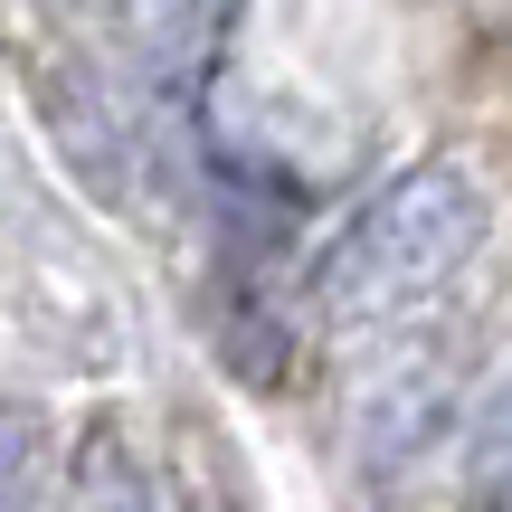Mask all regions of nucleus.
<instances>
[{
	"instance_id": "nucleus-7",
	"label": "nucleus",
	"mask_w": 512,
	"mask_h": 512,
	"mask_svg": "<svg viewBox=\"0 0 512 512\" xmlns=\"http://www.w3.org/2000/svg\"><path fill=\"white\" fill-rule=\"evenodd\" d=\"M484 512H512V484H503V494H494V503H484Z\"/></svg>"
},
{
	"instance_id": "nucleus-3",
	"label": "nucleus",
	"mask_w": 512,
	"mask_h": 512,
	"mask_svg": "<svg viewBox=\"0 0 512 512\" xmlns=\"http://www.w3.org/2000/svg\"><path fill=\"white\" fill-rule=\"evenodd\" d=\"M67 512H152V484L114 427H86L67 456Z\"/></svg>"
},
{
	"instance_id": "nucleus-1",
	"label": "nucleus",
	"mask_w": 512,
	"mask_h": 512,
	"mask_svg": "<svg viewBox=\"0 0 512 512\" xmlns=\"http://www.w3.org/2000/svg\"><path fill=\"white\" fill-rule=\"evenodd\" d=\"M484 228H494V209H484L475 171L418 162V171H399V181L323 247L313 294H323V313H342V323L408 313V304H427L437 285L465 275V256L484 247Z\"/></svg>"
},
{
	"instance_id": "nucleus-2",
	"label": "nucleus",
	"mask_w": 512,
	"mask_h": 512,
	"mask_svg": "<svg viewBox=\"0 0 512 512\" xmlns=\"http://www.w3.org/2000/svg\"><path fill=\"white\" fill-rule=\"evenodd\" d=\"M446 418H456V361H446V351H418V361L380 370L370 399H361V465L370 475L418 465L427 446L446 437Z\"/></svg>"
},
{
	"instance_id": "nucleus-4",
	"label": "nucleus",
	"mask_w": 512,
	"mask_h": 512,
	"mask_svg": "<svg viewBox=\"0 0 512 512\" xmlns=\"http://www.w3.org/2000/svg\"><path fill=\"white\" fill-rule=\"evenodd\" d=\"M48 494V418L29 399H0V512H38Z\"/></svg>"
},
{
	"instance_id": "nucleus-5",
	"label": "nucleus",
	"mask_w": 512,
	"mask_h": 512,
	"mask_svg": "<svg viewBox=\"0 0 512 512\" xmlns=\"http://www.w3.org/2000/svg\"><path fill=\"white\" fill-rule=\"evenodd\" d=\"M219 19H228V0H162L152 38H162V57H209L219 48Z\"/></svg>"
},
{
	"instance_id": "nucleus-6",
	"label": "nucleus",
	"mask_w": 512,
	"mask_h": 512,
	"mask_svg": "<svg viewBox=\"0 0 512 512\" xmlns=\"http://www.w3.org/2000/svg\"><path fill=\"white\" fill-rule=\"evenodd\" d=\"M475 484H512V380L484 399V418H475Z\"/></svg>"
}]
</instances>
